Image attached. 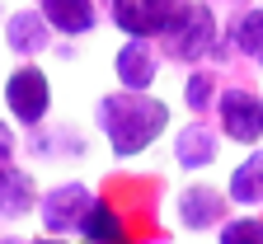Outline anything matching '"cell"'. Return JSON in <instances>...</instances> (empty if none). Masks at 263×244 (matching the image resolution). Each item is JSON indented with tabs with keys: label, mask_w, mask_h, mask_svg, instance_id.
<instances>
[{
	"label": "cell",
	"mask_w": 263,
	"mask_h": 244,
	"mask_svg": "<svg viewBox=\"0 0 263 244\" xmlns=\"http://www.w3.org/2000/svg\"><path fill=\"white\" fill-rule=\"evenodd\" d=\"M94 127L108 141L113 155L132 160V155L151 151L160 136L170 132V108H164V99H155V94L118 89V94H104L94 103Z\"/></svg>",
	"instance_id": "6da1fadb"
},
{
	"label": "cell",
	"mask_w": 263,
	"mask_h": 244,
	"mask_svg": "<svg viewBox=\"0 0 263 244\" xmlns=\"http://www.w3.org/2000/svg\"><path fill=\"white\" fill-rule=\"evenodd\" d=\"M94 188H85V183H57V188H47L43 197H38V221H43V230L47 235H80L85 230V221H89V212H94Z\"/></svg>",
	"instance_id": "277c9868"
},
{
	"label": "cell",
	"mask_w": 263,
	"mask_h": 244,
	"mask_svg": "<svg viewBox=\"0 0 263 244\" xmlns=\"http://www.w3.org/2000/svg\"><path fill=\"white\" fill-rule=\"evenodd\" d=\"M38 10L52 24V33H61V38H85V33L99 24V5L94 0H38Z\"/></svg>",
	"instance_id": "8fae6325"
},
{
	"label": "cell",
	"mask_w": 263,
	"mask_h": 244,
	"mask_svg": "<svg viewBox=\"0 0 263 244\" xmlns=\"http://www.w3.org/2000/svg\"><path fill=\"white\" fill-rule=\"evenodd\" d=\"M216 151H221V136L202 122H188L174 136V164L179 169H207V164H216Z\"/></svg>",
	"instance_id": "7c38bea8"
},
{
	"label": "cell",
	"mask_w": 263,
	"mask_h": 244,
	"mask_svg": "<svg viewBox=\"0 0 263 244\" xmlns=\"http://www.w3.org/2000/svg\"><path fill=\"white\" fill-rule=\"evenodd\" d=\"M216 94H221V85H216V71H197L183 80V103H188V113H207L212 103H216Z\"/></svg>",
	"instance_id": "2e32d148"
},
{
	"label": "cell",
	"mask_w": 263,
	"mask_h": 244,
	"mask_svg": "<svg viewBox=\"0 0 263 244\" xmlns=\"http://www.w3.org/2000/svg\"><path fill=\"white\" fill-rule=\"evenodd\" d=\"M38 212V183L19 164H0V221H24Z\"/></svg>",
	"instance_id": "30bf717a"
},
{
	"label": "cell",
	"mask_w": 263,
	"mask_h": 244,
	"mask_svg": "<svg viewBox=\"0 0 263 244\" xmlns=\"http://www.w3.org/2000/svg\"><path fill=\"white\" fill-rule=\"evenodd\" d=\"M14 151H19V141H14V127L0 118V164H10L14 160Z\"/></svg>",
	"instance_id": "ac0fdd59"
},
{
	"label": "cell",
	"mask_w": 263,
	"mask_h": 244,
	"mask_svg": "<svg viewBox=\"0 0 263 244\" xmlns=\"http://www.w3.org/2000/svg\"><path fill=\"white\" fill-rule=\"evenodd\" d=\"M5 47H10L14 57H24V61L43 57V52L52 47V24L43 19L38 5H28V10H19V14L5 19Z\"/></svg>",
	"instance_id": "9c48e42d"
},
{
	"label": "cell",
	"mask_w": 263,
	"mask_h": 244,
	"mask_svg": "<svg viewBox=\"0 0 263 244\" xmlns=\"http://www.w3.org/2000/svg\"><path fill=\"white\" fill-rule=\"evenodd\" d=\"M80 239H85V244H127V230H122V216L113 212V207H108L104 197L94 202V212H89V221H85Z\"/></svg>",
	"instance_id": "9a60e30c"
},
{
	"label": "cell",
	"mask_w": 263,
	"mask_h": 244,
	"mask_svg": "<svg viewBox=\"0 0 263 244\" xmlns=\"http://www.w3.org/2000/svg\"><path fill=\"white\" fill-rule=\"evenodd\" d=\"M230 5H240V0H230Z\"/></svg>",
	"instance_id": "ffe728a7"
},
{
	"label": "cell",
	"mask_w": 263,
	"mask_h": 244,
	"mask_svg": "<svg viewBox=\"0 0 263 244\" xmlns=\"http://www.w3.org/2000/svg\"><path fill=\"white\" fill-rule=\"evenodd\" d=\"M216 244H263V216H226L216 226Z\"/></svg>",
	"instance_id": "e0dca14e"
},
{
	"label": "cell",
	"mask_w": 263,
	"mask_h": 244,
	"mask_svg": "<svg viewBox=\"0 0 263 244\" xmlns=\"http://www.w3.org/2000/svg\"><path fill=\"white\" fill-rule=\"evenodd\" d=\"M216 122L230 141L240 146H263V94L240 89V85H226L216 94Z\"/></svg>",
	"instance_id": "5b68a950"
},
{
	"label": "cell",
	"mask_w": 263,
	"mask_h": 244,
	"mask_svg": "<svg viewBox=\"0 0 263 244\" xmlns=\"http://www.w3.org/2000/svg\"><path fill=\"white\" fill-rule=\"evenodd\" d=\"M226 197L235 207H263V151H249L226 179Z\"/></svg>",
	"instance_id": "4fadbf2b"
},
{
	"label": "cell",
	"mask_w": 263,
	"mask_h": 244,
	"mask_svg": "<svg viewBox=\"0 0 263 244\" xmlns=\"http://www.w3.org/2000/svg\"><path fill=\"white\" fill-rule=\"evenodd\" d=\"M183 0H113V24L127 38H160Z\"/></svg>",
	"instance_id": "52a82bcc"
},
{
	"label": "cell",
	"mask_w": 263,
	"mask_h": 244,
	"mask_svg": "<svg viewBox=\"0 0 263 244\" xmlns=\"http://www.w3.org/2000/svg\"><path fill=\"white\" fill-rule=\"evenodd\" d=\"M230 47H235L240 57H249L258 71H263V5H245L235 14V24H230Z\"/></svg>",
	"instance_id": "5bb4252c"
},
{
	"label": "cell",
	"mask_w": 263,
	"mask_h": 244,
	"mask_svg": "<svg viewBox=\"0 0 263 244\" xmlns=\"http://www.w3.org/2000/svg\"><path fill=\"white\" fill-rule=\"evenodd\" d=\"M5 108L19 127H43L52 113V80L38 61H24L5 80Z\"/></svg>",
	"instance_id": "3957f363"
},
{
	"label": "cell",
	"mask_w": 263,
	"mask_h": 244,
	"mask_svg": "<svg viewBox=\"0 0 263 244\" xmlns=\"http://www.w3.org/2000/svg\"><path fill=\"white\" fill-rule=\"evenodd\" d=\"M160 61H164V52H160L155 38H127L113 57V76H118L122 89L151 94V85L160 80Z\"/></svg>",
	"instance_id": "8992f818"
},
{
	"label": "cell",
	"mask_w": 263,
	"mask_h": 244,
	"mask_svg": "<svg viewBox=\"0 0 263 244\" xmlns=\"http://www.w3.org/2000/svg\"><path fill=\"white\" fill-rule=\"evenodd\" d=\"M28 244H71V239H61V235H43V239H28Z\"/></svg>",
	"instance_id": "d6986e66"
},
{
	"label": "cell",
	"mask_w": 263,
	"mask_h": 244,
	"mask_svg": "<svg viewBox=\"0 0 263 244\" xmlns=\"http://www.w3.org/2000/svg\"><path fill=\"white\" fill-rule=\"evenodd\" d=\"M226 193L221 188H212V183H188V188H179V197H174V212H179V226L183 230H212V226H221L226 221Z\"/></svg>",
	"instance_id": "ba28073f"
},
{
	"label": "cell",
	"mask_w": 263,
	"mask_h": 244,
	"mask_svg": "<svg viewBox=\"0 0 263 244\" xmlns=\"http://www.w3.org/2000/svg\"><path fill=\"white\" fill-rule=\"evenodd\" d=\"M155 43H160L164 61H179V66H197V61L216 57V47H221L216 10L207 0H183L174 10V19H170V28H164Z\"/></svg>",
	"instance_id": "7a4b0ae2"
}]
</instances>
